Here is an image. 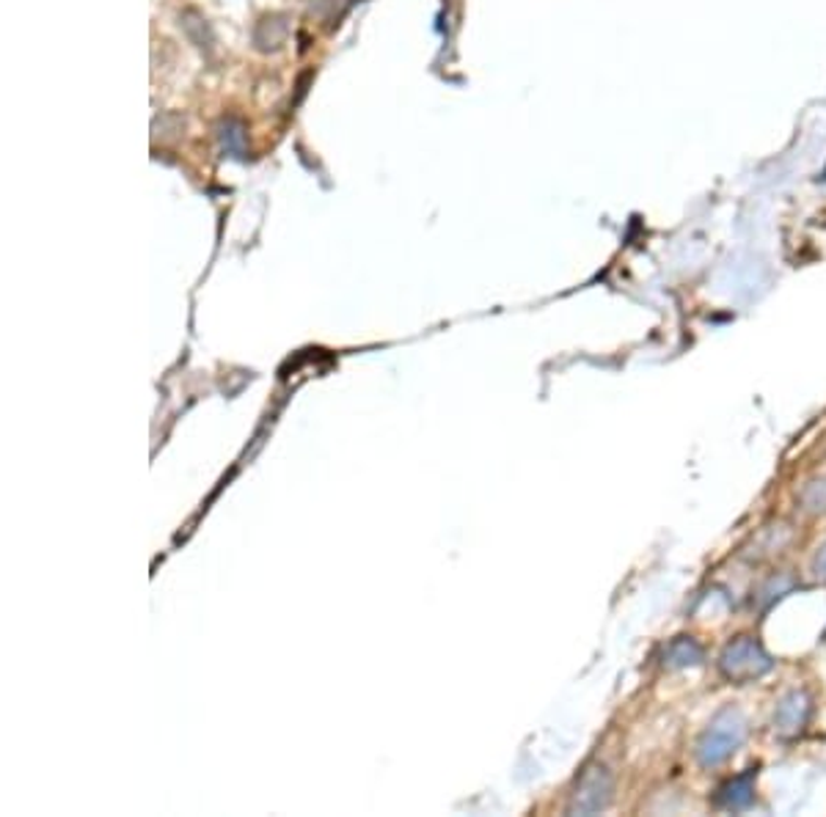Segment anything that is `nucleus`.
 <instances>
[{
	"instance_id": "1",
	"label": "nucleus",
	"mask_w": 826,
	"mask_h": 817,
	"mask_svg": "<svg viewBox=\"0 0 826 817\" xmlns=\"http://www.w3.org/2000/svg\"><path fill=\"white\" fill-rule=\"evenodd\" d=\"M743 741H747V718L736 707H725L711 718V724L697 741V763L702 768H716L725 759H730Z\"/></svg>"
},
{
	"instance_id": "2",
	"label": "nucleus",
	"mask_w": 826,
	"mask_h": 817,
	"mask_svg": "<svg viewBox=\"0 0 826 817\" xmlns=\"http://www.w3.org/2000/svg\"><path fill=\"white\" fill-rule=\"evenodd\" d=\"M719 669L730 682H752L758 680V677L768 675V671L774 669V661L755 639L741 636V639L730 641V644L722 650Z\"/></svg>"
},
{
	"instance_id": "3",
	"label": "nucleus",
	"mask_w": 826,
	"mask_h": 817,
	"mask_svg": "<svg viewBox=\"0 0 826 817\" xmlns=\"http://www.w3.org/2000/svg\"><path fill=\"white\" fill-rule=\"evenodd\" d=\"M609 799H612V779H609L606 768H590L581 779L576 790V799H573V812H581V815H592V812L606 809Z\"/></svg>"
},
{
	"instance_id": "4",
	"label": "nucleus",
	"mask_w": 826,
	"mask_h": 817,
	"mask_svg": "<svg viewBox=\"0 0 826 817\" xmlns=\"http://www.w3.org/2000/svg\"><path fill=\"white\" fill-rule=\"evenodd\" d=\"M810 718V696L804 691H791L777 702V711H774V729L777 736L793 738L804 729Z\"/></svg>"
},
{
	"instance_id": "5",
	"label": "nucleus",
	"mask_w": 826,
	"mask_h": 817,
	"mask_svg": "<svg viewBox=\"0 0 826 817\" xmlns=\"http://www.w3.org/2000/svg\"><path fill=\"white\" fill-rule=\"evenodd\" d=\"M752 799H755V770H747V774H741V777L722 784L714 804L719 806V809L738 812V809H747V806L752 804Z\"/></svg>"
},
{
	"instance_id": "6",
	"label": "nucleus",
	"mask_w": 826,
	"mask_h": 817,
	"mask_svg": "<svg viewBox=\"0 0 826 817\" xmlns=\"http://www.w3.org/2000/svg\"><path fill=\"white\" fill-rule=\"evenodd\" d=\"M705 653L691 636H680V639L669 641L667 653H664V666L667 669H689V666H700Z\"/></svg>"
},
{
	"instance_id": "7",
	"label": "nucleus",
	"mask_w": 826,
	"mask_h": 817,
	"mask_svg": "<svg viewBox=\"0 0 826 817\" xmlns=\"http://www.w3.org/2000/svg\"><path fill=\"white\" fill-rule=\"evenodd\" d=\"M791 589H793V578L791 576H774V578H768L766 583H763V589H761V594H758V600H761V606H768V603L779 600L785 592H791Z\"/></svg>"
},
{
	"instance_id": "8",
	"label": "nucleus",
	"mask_w": 826,
	"mask_h": 817,
	"mask_svg": "<svg viewBox=\"0 0 826 817\" xmlns=\"http://www.w3.org/2000/svg\"><path fill=\"white\" fill-rule=\"evenodd\" d=\"M802 506L808 512H826V479H815L802 490Z\"/></svg>"
},
{
	"instance_id": "9",
	"label": "nucleus",
	"mask_w": 826,
	"mask_h": 817,
	"mask_svg": "<svg viewBox=\"0 0 826 817\" xmlns=\"http://www.w3.org/2000/svg\"><path fill=\"white\" fill-rule=\"evenodd\" d=\"M813 570H815V576L821 578V581H826V542L818 548V553H815Z\"/></svg>"
}]
</instances>
